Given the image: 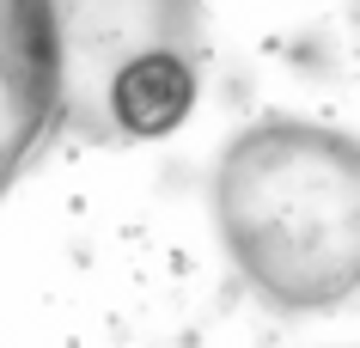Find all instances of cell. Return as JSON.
Wrapping results in <instances>:
<instances>
[{
    "instance_id": "6da1fadb",
    "label": "cell",
    "mask_w": 360,
    "mask_h": 348,
    "mask_svg": "<svg viewBox=\"0 0 360 348\" xmlns=\"http://www.w3.org/2000/svg\"><path fill=\"white\" fill-rule=\"evenodd\" d=\"M214 226L269 306L323 311L360 288V141L269 116L214 165Z\"/></svg>"
},
{
    "instance_id": "3957f363",
    "label": "cell",
    "mask_w": 360,
    "mask_h": 348,
    "mask_svg": "<svg viewBox=\"0 0 360 348\" xmlns=\"http://www.w3.org/2000/svg\"><path fill=\"white\" fill-rule=\"evenodd\" d=\"M56 129V37L43 0H0V195Z\"/></svg>"
},
{
    "instance_id": "7a4b0ae2",
    "label": "cell",
    "mask_w": 360,
    "mask_h": 348,
    "mask_svg": "<svg viewBox=\"0 0 360 348\" xmlns=\"http://www.w3.org/2000/svg\"><path fill=\"white\" fill-rule=\"evenodd\" d=\"M56 37V122L86 141L184 129L202 79L195 0H43Z\"/></svg>"
}]
</instances>
